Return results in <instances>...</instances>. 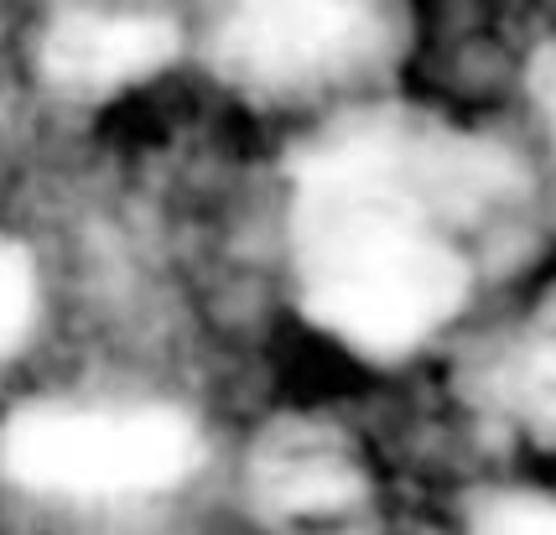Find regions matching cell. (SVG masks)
I'll list each match as a JSON object with an SVG mask.
<instances>
[{
  "instance_id": "1",
  "label": "cell",
  "mask_w": 556,
  "mask_h": 535,
  "mask_svg": "<svg viewBox=\"0 0 556 535\" xmlns=\"http://www.w3.org/2000/svg\"><path fill=\"white\" fill-rule=\"evenodd\" d=\"M505 162L453 136L343 125L296 167V250L307 313L364 354H406L463 302V266L421 219V198H484Z\"/></svg>"
},
{
  "instance_id": "2",
  "label": "cell",
  "mask_w": 556,
  "mask_h": 535,
  "mask_svg": "<svg viewBox=\"0 0 556 535\" xmlns=\"http://www.w3.org/2000/svg\"><path fill=\"white\" fill-rule=\"evenodd\" d=\"M198 462L193 421L141 400H48L0 426V479L42 505H136Z\"/></svg>"
},
{
  "instance_id": "3",
  "label": "cell",
  "mask_w": 556,
  "mask_h": 535,
  "mask_svg": "<svg viewBox=\"0 0 556 535\" xmlns=\"http://www.w3.org/2000/svg\"><path fill=\"white\" fill-rule=\"evenodd\" d=\"M380 37V0H229L218 48L250 84L296 89L343 74Z\"/></svg>"
},
{
  "instance_id": "4",
  "label": "cell",
  "mask_w": 556,
  "mask_h": 535,
  "mask_svg": "<svg viewBox=\"0 0 556 535\" xmlns=\"http://www.w3.org/2000/svg\"><path fill=\"white\" fill-rule=\"evenodd\" d=\"M250 488L261 510L281 525H339L369 499V479L354 453V442L328 421L291 416L276 421L255 442L250 458Z\"/></svg>"
},
{
  "instance_id": "5",
  "label": "cell",
  "mask_w": 556,
  "mask_h": 535,
  "mask_svg": "<svg viewBox=\"0 0 556 535\" xmlns=\"http://www.w3.org/2000/svg\"><path fill=\"white\" fill-rule=\"evenodd\" d=\"M177 31L146 11H68L42 37V74L78 99L115 94L167 68Z\"/></svg>"
},
{
  "instance_id": "6",
  "label": "cell",
  "mask_w": 556,
  "mask_h": 535,
  "mask_svg": "<svg viewBox=\"0 0 556 535\" xmlns=\"http://www.w3.org/2000/svg\"><path fill=\"white\" fill-rule=\"evenodd\" d=\"M505 390L515 416H526V426H535L541 437H556V328L515 354Z\"/></svg>"
},
{
  "instance_id": "7",
  "label": "cell",
  "mask_w": 556,
  "mask_h": 535,
  "mask_svg": "<svg viewBox=\"0 0 556 535\" xmlns=\"http://www.w3.org/2000/svg\"><path fill=\"white\" fill-rule=\"evenodd\" d=\"M37 317V270L22 244L0 240V354H11L31 333Z\"/></svg>"
},
{
  "instance_id": "8",
  "label": "cell",
  "mask_w": 556,
  "mask_h": 535,
  "mask_svg": "<svg viewBox=\"0 0 556 535\" xmlns=\"http://www.w3.org/2000/svg\"><path fill=\"white\" fill-rule=\"evenodd\" d=\"M473 535H556L552 494H500L473 510Z\"/></svg>"
},
{
  "instance_id": "9",
  "label": "cell",
  "mask_w": 556,
  "mask_h": 535,
  "mask_svg": "<svg viewBox=\"0 0 556 535\" xmlns=\"http://www.w3.org/2000/svg\"><path fill=\"white\" fill-rule=\"evenodd\" d=\"M535 94H541V110H546V120L556 130V48L541 58V68H535Z\"/></svg>"
}]
</instances>
